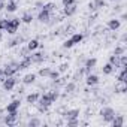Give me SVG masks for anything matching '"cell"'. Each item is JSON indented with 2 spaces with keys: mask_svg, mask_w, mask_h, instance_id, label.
<instances>
[{
  "mask_svg": "<svg viewBox=\"0 0 127 127\" xmlns=\"http://www.w3.org/2000/svg\"><path fill=\"white\" fill-rule=\"evenodd\" d=\"M109 2H115V0H109Z\"/></svg>",
  "mask_w": 127,
  "mask_h": 127,
  "instance_id": "46",
  "label": "cell"
},
{
  "mask_svg": "<svg viewBox=\"0 0 127 127\" xmlns=\"http://www.w3.org/2000/svg\"><path fill=\"white\" fill-rule=\"evenodd\" d=\"M55 5L54 3H46V5H43V8L42 9H45V11H48V12H52V11H55Z\"/></svg>",
  "mask_w": 127,
  "mask_h": 127,
  "instance_id": "33",
  "label": "cell"
},
{
  "mask_svg": "<svg viewBox=\"0 0 127 127\" xmlns=\"http://www.w3.org/2000/svg\"><path fill=\"white\" fill-rule=\"evenodd\" d=\"M120 67H127V55H120Z\"/></svg>",
  "mask_w": 127,
  "mask_h": 127,
  "instance_id": "32",
  "label": "cell"
},
{
  "mask_svg": "<svg viewBox=\"0 0 127 127\" xmlns=\"http://www.w3.org/2000/svg\"><path fill=\"white\" fill-rule=\"evenodd\" d=\"M20 24H21V20L20 18H12V20H8V26L5 29V32H8L9 34H15L20 29Z\"/></svg>",
  "mask_w": 127,
  "mask_h": 127,
  "instance_id": "2",
  "label": "cell"
},
{
  "mask_svg": "<svg viewBox=\"0 0 127 127\" xmlns=\"http://www.w3.org/2000/svg\"><path fill=\"white\" fill-rule=\"evenodd\" d=\"M20 106H21V100L15 99V100H12V102L6 106V111H8V112H17V111L20 109Z\"/></svg>",
  "mask_w": 127,
  "mask_h": 127,
  "instance_id": "9",
  "label": "cell"
},
{
  "mask_svg": "<svg viewBox=\"0 0 127 127\" xmlns=\"http://www.w3.org/2000/svg\"><path fill=\"white\" fill-rule=\"evenodd\" d=\"M5 9V3L2 2V0H0V11H3Z\"/></svg>",
  "mask_w": 127,
  "mask_h": 127,
  "instance_id": "43",
  "label": "cell"
},
{
  "mask_svg": "<svg viewBox=\"0 0 127 127\" xmlns=\"http://www.w3.org/2000/svg\"><path fill=\"white\" fill-rule=\"evenodd\" d=\"M29 126H32V127L40 126V120H39V118H33V120H30V121H29Z\"/></svg>",
  "mask_w": 127,
  "mask_h": 127,
  "instance_id": "34",
  "label": "cell"
},
{
  "mask_svg": "<svg viewBox=\"0 0 127 127\" xmlns=\"http://www.w3.org/2000/svg\"><path fill=\"white\" fill-rule=\"evenodd\" d=\"M78 115H79V109H70V111H66L64 114H63V117H64L66 120L78 118Z\"/></svg>",
  "mask_w": 127,
  "mask_h": 127,
  "instance_id": "12",
  "label": "cell"
},
{
  "mask_svg": "<svg viewBox=\"0 0 127 127\" xmlns=\"http://www.w3.org/2000/svg\"><path fill=\"white\" fill-rule=\"evenodd\" d=\"M20 42H23V37H15L14 40H11V42L8 43V46H9V48H14V46H17Z\"/></svg>",
  "mask_w": 127,
  "mask_h": 127,
  "instance_id": "30",
  "label": "cell"
},
{
  "mask_svg": "<svg viewBox=\"0 0 127 127\" xmlns=\"http://www.w3.org/2000/svg\"><path fill=\"white\" fill-rule=\"evenodd\" d=\"M21 21H23V23H26V24H30V23L33 21V15H32L30 12H26V14L21 17Z\"/></svg>",
  "mask_w": 127,
  "mask_h": 127,
  "instance_id": "26",
  "label": "cell"
},
{
  "mask_svg": "<svg viewBox=\"0 0 127 127\" xmlns=\"http://www.w3.org/2000/svg\"><path fill=\"white\" fill-rule=\"evenodd\" d=\"M111 123H112L114 127H123L124 126V117L123 115H115Z\"/></svg>",
  "mask_w": 127,
  "mask_h": 127,
  "instance_id": "13",
  "label": "cell"
},
{
  "mask_svg": "<svg viewBox=\"0 0 127 127\" xmlns=\"http://www.w3.org/2000/svg\"><path fill=\"white\" fill-rule=\"evenodd\" d=\"M120 27H121V20H117V18H114V20H109V21H108V29H109V30H112V32H117Z\"/></svg>",
  "mask_w": 127,
  "mask_h": 127,
  "instance_id": "10",
  "label": "cell"
},
{
  "mask_svg": "<svg viewBox=\"0 0 127 127\" xmlns=\"http://www.w3.org/2000/svg\"><path fill=\"white\" fill-rule=\"evenodd\" d=\"M75 12H76V3L69 5V6H64V9H63V14H64L66 17H72Z\"/></svg>",
  "mask_w": 127,
  "mask_h": 127,
  "instance_id": "11",
  "label": "cell"
},
{
  "mask_svg": "<svg viewBox=\"0 0 127 127\" xmlns=\"http://www.w3.org/2000/svg\"><path fill=\"white\" fill-rule=\"evenodd\" d=\"M58 76H60V72H57V70H55V72H52V70H51V73H49V76H48V78H49V79H52V81H55V79H58Z\"/></svg>",
  "mask_w": 127,
  "mask_h": 127,
  "instance_id": "35",
  "label": "cell"
},
{
  "mask_svg": "<svg viewBox=\"0 0 127 127\" xmlns=\"http://www.w3.org/2000/svg\"><path fill=\"white\" fill-rule=\"evenodd\" d=\"M75 81H72V82H69V84H66V87H64V90H66V93H72L73 90H75Z\"/></svg>",
  "mask_w": 127,
  "mask_h": 127,
  "instance_id": "31",
  "label": "cell"
},
{
  "mask_svg": "<svg viewBox=\"0 0 127 127\" xmlns=\"http://www.w3.org/2000/svg\"><path fill=\"white\" fill-rule=\"evenodd\" d=\"M127 91V84L118 81V84L115 85V93H126Z\"/></svg>",
  "mask_w": 127,
  "mask_h": 127,
  "instance_id": "16",
  "label": "cell"
},
{
  "mask_svg": "<svg viewBox=\"0 0 127 127\" xmlns=\"http://www.w3.org/2000/svg\"><path fill=\"white\" fill-rule=\"evenodd\" d=\"M30 64H32V57H30V55H26V57L18 63V69H20V70H24V69L30 67Z\"/></svg>",
  "mask_w": 127,
  "mask_h": 127,
  "instance_id": "8",
  "label": "cell"
},
{
  "mask_svg": "<svg viewBox=\"0 0 127 127\" xmlns=\"http://www.w3.org/2000/svg\"><path fill=\"white\" fill-rule=\"evenodd\" d=\"M114 69H115V67H114V66L111 64V63H106V64H105V66L102 67V72H103L105 75H111V73L114 72Z\"/></svg>",
  "mask_w": 127,
  "mask_h": 127,
  "instance_id": "24",
  "label": "cell"
},
{
  "mask_svg": "<svg viewBox=\"0 0 127 127\" xmlns=\"http://www.w3.org/2000/svg\"><path fill=\"white\" fill-rule=\"evenodd\" d=\"M18 70H20V69H18V63L12 61V63H9V64H6V66H5V69H3V72H2V73L8 78V76H14Z\"/></svg>",
  "mask_w": 127,
  "mask_h": 127,
  "instance_id": "3",
  "label": "cell"
},
{
  "mask_svg": "<svg viewBox=\"0 0 127 127\" xmlns=\"http://www.w3.org/2000/svg\"><path fill=\"white\" fill-rule=\"evenodd\" d=\"M100 115H102L103 121L111 123V121H112V118L115 117V111H114L112 108H103V109L100 111Z\"/></svg>",
  "mask_w": 127,
  "mask_h": 127,
  "instance_id": "4",
  "label": "cell"
},
{
  "mask_svg": "<svg viewBox=\"0 0 127 127\" xmlns=\"http://www.w3.org/2000/svg\"><path fill=\"white\" fill-rule=\"evenodd\" d=\"M67 67H69V64H66V63H64V64H61V66H60V72H66Z\"/></svg>",
  "mask_w": 127,
  "mask_h": 127,
  "instance_id": "40",
  "label": "cell"
},
{
  "mask_svg": "<svg viewBox=\"0 0 127 127\" xmlns=\"http://www.w3.org/2000/svg\"><path fill=\"white\" fill-rule=\"evenodd\" d=\"M39 96H40L39 93H32V94H29V96L26 97V100H27V103H30V105H32V103H36V102L39 100Z\"/></svg>",
  "mask_w": 127,
  "mask_h": 127,
  "instance_id": "17",
  "label": "cell"
},
{
  "mask_svg": "<svg viewBox=\"0 0 127 127\" xmlns=\"http://www.w3.org/2000/svg\"><path fill=\"white\" fill-rule=\"evenodd\" d=\"M82 39H84V34H82V33H75V34L70 37V40L73 42V45L81 43V42H82Z\"/></svg>",
  "mask_w": 127,
  "mask_h": 127,
  "instance_id": "22",
  "label": "cell"
},
{
  "mask_svg": "<svg viewBox=\"0 0 127 127\" xmlns=\"http://www.w3.org/2000/svg\"><path fill=\"white\" fill-rule=\"evenodd\" d=\"M72 46H73V42H72L70 39H69V40H66L64 43H63V48H66V49H69V48H72Z\"/></svg>",
  "mask_w": 127,
  "mask_h": 127,
  "instance_id": "37",
  "label": "cell"
},
{
  "mask_svg": "<svg viewBox=\"0 0 127 127\" xmlns=\"http://www.w3.org/2000/svg\"><path fill=\"white\" fill-rule=\"evenodd\" d=\"M34 81H36V75H34V73H29V75H26V76L23 78L24 85H30V84H33Z\"/></svg>",
  "mask_w": 127,
  "mask_h": 127,
  "instance_id": "14",
  "label": "cell"
},
{
  "mask_svg": "<svg viewBox=\"0 0 127 127\" xmlns=\"http://www.w3.org/2000/svg\"><path fill=\"white\" fill-rule=\"evenodd\" d=\"M93 5H94V11H96V9H102V8H105V6H106L105 0H94Z\"/></svg>",
  "mask_w": 127,
  "mask_h": 127,
  "instance_id": "27",
  "label": "cell"
},
{
  "mask_svg": "<svg viewBox=\"0 0 127 127\" xmlns=\"http://www.w3.org/2000/svg\"><path fill=\"white\" fill-rule=\"evenodd\" d=\"M27 48H29V51L37 49V48H39V40H37V39H32V40L27 43Z\"/></svg>",
  "mask_w": 127,
  "mask_h": 127,
  "instance_id": "23",
  "label": "cell"
},
{
  "mask_svg": "<svg viewBox=\"0 0 127 127\" xmlns=\"http://www.w3.org/2000/svg\"><path fill=\"white\" fill-rule=\"evenodd\" d=\"M117 81H121V82H126L127 81V67H121V72L118 73Z\"/></svg>",
  "mask_w": 127,
  "mask_h": 127,
  "instance_id": "15",
  "label": "cell"
},
{
  "mask_svg": "<svg viewBox=\"0 0 127 127\" xmlns=\"http://www.w3.org/2000/svg\"><path fill=\"white\" fill-rule=\"evenodd\" d=\"M15 84H17V78H15V76H8V78L3 81V88H5V91H12L14 87H15Z\"/></svg>",
  "mask_w": 127,
  "mask_h": 127,
  "instance_id": "6",
  "label": "cell"
},
{
  "mask_svg": "<svg viewBox=\"0 0 127 127\" xmlns=\"http://www.w3.org/2000/svg\"><path fill=\"white\" fill-rule=\"evenodd\" d=\"M17 120H18V111L17 112H8V115L3 118V123L6 126H15Z\"/></svg>",
  "mask_w": 127,
  "mask_h": 127,
  "instance_id": "5",
  "label": "cell"
},
{
  "mask_svg": "<svg viewBox=\"0 0 127 127\" xmlns=\"http://www.w3.org/2000/svg\"><path fill=\"white\" fill-rule=\"evenodd\" d=\"M27 52H29V48H27V46L21 49V54H23V57H26V55H27Z\"/></svg>",
  "mask_w": 127,
  "mask_h": 127,
  "instance_id": "41",
  "label": "cell"
},
{
  "mask_svg": "<svg viewBox=\"0 0 127 127\" xmlns=\"http://www.w3.org/2000/svg\"><path fill=\"white\" fill-rule=\"evenodd\" d=\"M9 2H15V0H9Z\"/></svg>",
  "mask_w": 127,
  "mask_h": 127,
  "instance_id": "45",
  "label": "cell"
},
{
  "mask_svg": "<svg viewBox=\"0 0 127 127\" xmlns=\"http://www.w3.org/2000/svg\"><path fill=\"white\" fill-rule=\"evenodd\" d=\"M2 37H3V33H2V30H0V40H2Z\"/></svg>",
  "mask_w": 127,
  "mask_h": 127,
  "instance_id": "44",
  "label": "cell"
},
{
  "mask_svg": "<svg viewBox=\"0 0 127 127\" xmlns=\"http://www.w3.org/2000/svg\"><path fill=\"white\" fill-rule=\"evenodd\" d=\"M30 57H32V63H40V61L45 58L43 52H36V54H33V55H30Z\"/></svg>",
  "mask_w": 127,
  "mask_h": 127,
  "instance_id": "20",
  "label": "cell"
},
{
  "mask_svg": "<svg viewBox=\"0 0 127 127\" xmlns=\"http://www.w3.org/2000/svg\"><path fill=\"white\" fill-rule=\"evenodd\" d=\"M114 54H115V55H123V54H126V46H124V45L117 46L115 51H114Z\"/></svg>",
  "mask_w": 127,
  "mask_h": 127,
  "instance_id": "29",
  "label": "cell"
},
{
  "mask_svg": "<svg viewBox=\"0 0 127 127\" xmlns=\"http://www.w3.org/2000/svg\"><path fill=\"white\" fill-rule=\"evenodd\" d=\"M5 9H6L8 12H15V11L18 9V5H17L15 2H9L8 5H5Z\"/></svg>",
  "mask_w": 127,
  "mask_h": 127,
  "instance_id": "25",
  "label": "cell"
},
{
  "mask_svg": "<svg viewBox=\"0 0 127 127\" xmlns=\"http://www.w3.org/2000/svg\"><path fill=\"white\" fill-rule=\"evenodd\" d=\"M6 26H8V20H0V30H5L6 29Z\"/></svg>",
  "mask_w": 127,
  "mask_h": 127,
  "instance_id": "38",
  "label": "cell"
},
{
  "mask_svg": "<svg viewBox=\"0 0 127 127\" xmlns=\"http://www.w3.org/2000/svg\"><path fill=\"white\" fill-rule=\"evenodd\" d=\"M58 91L57 90H52V91H48V93H45V94H42V96H39V103L40 105H43V106H46V108H49L52 103H55V100L58 99Z\"/></svg>",
  "mask_w": 127,
  "mask_h": 127,
  "instance_id": "1",
  "label": "cell"
},
{
  "mask_svg": "<svg viewBox=\"0 0 127 127\" xmlns=\"http://www.w3.org/2000/svg\"><path fill=\"white\" fill-rule=\"evenodd\" d=\"M87 84L88 85H97L99 84V76L97 75H88L87 76Z\"/></svg>",
  "mask_w": 127,
  "mask_h": 127,
  "instance_id": "21",
  "label": "cell"
},
{
  "mask_svg": "<svg viewBox=\"0 0 127 127\" xmlns=\"http://www.w3.org/2000/svg\"><path fill=\"white\" fill-rule=\"evenodd\" d=\"M96 64H97V60H96V58H87V60H85V67H87L88 70L94 69Z\"/></svg>",
  "mask_w": 127,
  "mask_h": 127,
  "instance_id": "18",
  "label": "cell"
},
{
  "mask_svg": "<svg viewBox=\"0 0 127 127\" xmlns=\"http://www.w3.org/2000/svg\"><path fill=\"white\" fill-rule=\"evenodd\" d=\"M36 8H40V9H42V8H43V3H42V2H36Z\"/></svg>",
  "mask_w": 127,
  "mask_h": 127,
  "instance_id": "42",
  "label": "cell"
},
{
  "mask_svg": "<svg viewBox=\"0 0 127 127\" xmlns=\"http://www.w3.org/2000/svg\"><path fill=\"white\" fill-rule=\"evenodd\" d=\"M61 3H63V6H69V5L75 3V0H61Z\"/></svg>",
  "mask_w": 127,
  "mask_h": 127,
  "instance_id": "39",
  "label": "cell"
},
{
  "mask_svg": "<svg viewBox=\"0 0 127 127\" xmlns=\"http://www.w3.org/2000/svg\"><path fill=\"white\" fill-rule=\"evenodd\" d=\"M49 73H51V69H49V67H42V69L39 70V75H40L42 78H48Z\"/></svg>",
  "mask_w": 127,
  "mask_h": 127,
  "instance_id": "28",
  "label": "cell"
},
{
  "mask_svg": "<svg viewBox=\"0 0 127 127\" xmlns=\"http://www.w3.org/2000/svg\"><path fill=\"white\" fill-rule=\"evenodd\" d=\"M67 126H69V127H75V126H78V118L67 120Z\"/></svg>",
  "mask_w": 127,
  "mask_h": 127,
  "instance_id": "36",
  "label": "cell"
},
{
  "mask_svg": "<svg viewBox=\"0 0 127 127\" xmlns=\"http://www.w3.org/2000/svg\"><path fill=\"white\" fill-rule=\"evenodd\" d=\"M109 63H111L114 67H120V55L112 54V55L109 57Z\"/></svg>",
  "mask_w": 127,
  "mask_h": 127,
  "instance_id": "19",
  "label": "cell"
},
{
  "mask_svg": "<svg viewBox=\"0 0 127 127\" xmlns=\"http://www.w3.org/2000/svg\"><path fill=\"white\" fill-rule=\"evenodd\" d=\"M49 18H51V12H48V11H45V9H40V12H39V15H37V20H39L40 23L48 24V23H49Z\"/></svg>",
  "mask_w": 127,
  "mask_h": 127,
  "instance_id": "7",
  "label": "cell"
},
{
  "mask_svg": "<svg viewBox=\"0 0 127 127\" xmlns=\"http://www.w3.org/2000/svg\"><path fill=\"white\" fill-rule=\"evenodd\" d=\"M0 73H2V72H0Z\"/></svg>",
  "mask_w": 127,
  "mask_h": 127,
  "instance_id": "47",
  "label": "cell"
}]
</instances>
